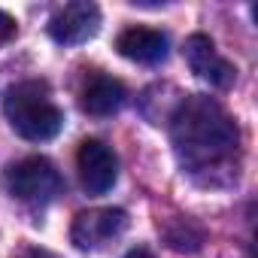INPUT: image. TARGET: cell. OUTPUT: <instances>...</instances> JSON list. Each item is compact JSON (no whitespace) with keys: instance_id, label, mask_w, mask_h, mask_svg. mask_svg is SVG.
<instances>
[{"instance_id":"obj_3","label":"cell","mask_w":258,"mask_h":258,"mask_svg":"<svg viewBox=\"0 0 258 258\" xmlns=\"http://www.w3.org/2000/svg\"><path fill=\"white\" fill-rule=\"evenodd\" d=\"M7 188L13 198L25 201V204H49L64 191V179L55 170L52 161L46 158H25L19 164H13L7 170Z\"/></svg>"},{"instance_id":"obj_4","label":"cell","mask_w":258,"mask_h":258,"mask_svg":"<svg viewBox=\"0 0 258 258\" xmlns=\"http://www.w3.org/2000/svg\"><path fill=\"white\" fill-rule=\"evenodd\" d=\"M79 179L88 195H106L118 179V158L103 140H85L76 155Z\"/></svg>"},{"instance_id":"obj_2","label":"cell","mask_w":258,"mask_h":258,"mask_svg":"<svg viewBox=\"0 0 258 258\" xmlns=\"http://www.w3.org/2000/svg\"><path fill=\"white\" fill-rule=\"evenodd\" d=\"M4 112L13 124V131L25 140H34V143L58 137V131L64 127V112L55 106L49 85L37 82V79L7 88Z\"/></svg>"},{"instance_id":"obj_11","label":"cell","mask_w":258,"mask_h":258,"mask_svg":"<svg viewBox=\"0 0 258 258\" xmlns=\"http://www.w3.org/2000/svg\"><path fill=\"white\" fill-rule=\"evenodd\" d=\"M22 258H55V255L46 249H28V252H22Z\"/></svg>"},{"instance_id":"obj_5","label":"cell","mask_w":258,"mask_h":258,"mask_svg":"<svg viewBox=\"0 0 258 258\" xmlns=\"http://www.w3.org/2000/svg\"><path fill=\"white\" fill-rule=\"evenodd\" d=\"M127 228V216L124 210H112V207H103V210H88V213H79L76 222H73V243L79 249H103L109 246L115 237H121V231Z\"/></svg>"},{"instance_id":"obj_1","label":"cell","mask_w":258,"mask_h":258,"mask_svg":"<svg viewBox=\"0 0 258 258\" xmlns=\"http://www.w3.org/2000/svg\"><path fill=\"white\" fill-rule=\"evenodd\" d=\"M170 140L182 167L213 170L237 155L240 131L219 100L207 94H188L170 118Z\"/></svg>"},{"instance_id":"obj_10","label":"cell","mask_w":258,"mask_h":258,"mask_svg":"<svg viewBox=\"0 0 258 258\" xmlns=\"http://www.w3.org/2000/svg\"><path fill=\"white\" fill-rule=\"evenodd\" d=\"M13 37H16V19L0 10V46H7Z\"/></svg>"},{"instance_id":"obj_6","label":"cell","mask_w":258,"mask_h":258,"mask_svg":"<svg viewBox=\"0 0 258 258\" xmlns=\"http://www.w3.org/2000/svg\"><path fill=\"white\" fill-rule=\"evenodd\" d=\"M185 61L191 73H198L213 88H231L237 79V67L216 52V43L207 34H191L185 40Z\"/></svg>"},{"instance_id":"obj_8","label":"cell","mask_w":258,"mask_h":258,"mask_svg":"<svg viewBox=\"0 0 258 258\" xmlns=\"http://www.w3.org/2000/svg\"><path fill=\"white\" fill-rule=\"evenodd\" d=\"M118 55L137 64H158L167 58V37L155 28H127L115 40Z\"/></svg>"},{"instance_id":"obj_7","label":"cell","mask_w":258,"mask_h":258,"mask_svg":"<svg viewBox=\"0 0 258 258\" xmlns=\"http://www.w3.org/2000/svg\"><path fill=\"white\" fill-rule=\"evenodd\" d=\"M100 28V10L88 0H76V4H67L61 7L52 19H49V34L55 43H64V46H76V43H85L97 34Z\"/></svg>"},{"instance_id":"obj_9","label":"cell","mask_w":258,"mask_h":258,"mask_svg":"<svg viewBox=\"0 0 258 258\" xmlns=\"http://www.w3.org/2000/svg\"><path fill=\"white\" fill-rule=\"evenodd\" d=\"M124 97H127V94H124V85H121L118 79L97 73V76L85 85V91H82V109H85L88 115H112V112L121 109Z\"/></svg>"}]
</instances>
